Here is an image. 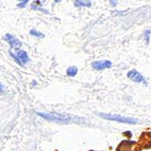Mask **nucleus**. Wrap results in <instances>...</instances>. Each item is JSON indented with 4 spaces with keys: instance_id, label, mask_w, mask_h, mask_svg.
Instances as JSON below:
<instances>
[{
    "instance_id": "nucleus-1",
    "label": "nucleus",
    "mask_w": 151,
    "mask_h": 151,
    "mask_svg": "<svg viewBox=\"0 0 151 151\" xmlns=\"http://www.w3.org/2000/svg\"><path fill=\"white\" fill-rule=\"evenodd\" d=\"M98 116L101 117L107 120H113L118 121L120 123H126V124H137L139 122L138 119L130 118V117H124L120 115H114V114H109V113H98Z\"/></svg>"
},
{
    "instance_id": "nucleus-2",
    "label": "nucleus",
    "mask_w": 151,
    "mask_h": 151,
    "mask_svg": "<svg viewBox=\"0 0 151 151\" xmlns=\"http://www.w3.org/2000/svg\"><path fill=\"white\" fill-rule=\"evenodd\" d=\"M40 117L44 118L45 119L54 121V122H60V123H67L72 120V117L68 114H58V113H48V112H38L37 113Z\"/></svg>"
},
{
    "instance_id": "nucleus-3",
    "label": "nucleus",
    "mask_w": 151,
    "mask_h": 151,
    "mask_svg": "<svg viewBox=\"0 0 151 151\" xmlns=\"http://www.w3.org/2000/svg\"><path fill=\"white\" fill-rule=\"evenodd\" d=\"M91 66L95 70L101 71V70L107 69V68H111L112 66V63L109 61H96L91 63Z\"/></svg>"
},
{
    "instance_id": "nucleus-4",
    "label": "nucleus",
    "mask_w": 151,
    "mask_h": 151,
    "mask_svg": "<svg viewBox=\"0 0 151 151\" xmlns=\"http://www.w3.org/2000/svg\"><path fill=\"white\" fill-rule=\"evenodd\" d=\"M128 78L132 80L133 81L135 82H138V83H139V82H142V83H146V80L145 78L139 73L137 72L136 70H131L127 74Z\"/></svg>"
},
{
    "instance_id": "nucleus-5",
    "label": "nucleus",
    "mask_w": 151,
    "mask_h": 151,
    "mask_svg": "<svg viewBox=\"0 0 151 151\" xmlns=\"http://www.w3.org/2000/svg\"><path fill=\"white\" fill-rule=\"evenodd\" d=\"M5 40L6 41V42L11 45L12 48H15V49H18L19 47L22 46V43L20 42V41L15 37V36H13L12 35L10 34H6L5 35Z\"/></svg>"
},
{
    "instance_id": "nucleus-6",
    "label": "nucleus",
    "mask_w": 151,
    "mask_h": 151,
    "mask_svg": "<svg viewBox=\"0 0 151 151\" xmlns=\"http://www.w3.org/2000/svg\"><path fill=\"white\" fill-rule=\"evenodd\" d=\"M16 55H17V57L19 59V61L23 63V65L25 64V63H28V62L30 61V59H29L28 55H27L26 52H24V51H23V50L17 51V53H16Z\"/></svg>"
},
{
    "instance_id": "nucleus-7",
    "label": "nucleus",
    "mask_w": 151,
    "mask_h": 151,
    "mask_svg": "<svg viewBox=\"0 0 151 151\" xmlns=\"http://www.w3.org/2000/svg\"><path fill=\"white\" fill-rule=\"evenodd\" d=\"M77 73H78V69H77V67H75V66L69 67L67 69V71H66V73H67V75L69 76V77L75 76L77 74Z\"/></svg>"
},
{
    "instance_id": "nucleus-8",
    "label": "nucleus",
    "mask_w": 151,
    "mask_h": 151,
    "mask_svg": "<svg viewBox=\"0 0 151 151\" xmlns=\"http://www.w3.org/2000/svg\"><path fill=\"white\" fill-rule=\"evenodd\" d=\"M75 6H91V1H82V0H76V1L73 2Z\"/></svg>"
},
{
    "instance_id": "nucleus-9",
    "label": "nucleus",
    "mask_w": 151,
    "mask_h": 151,
    "mask_svg": "<svg viewBox=\"0 0 151 151\" xmlns=\"http://www.w3.org/2000/svg\"><path fill=\"white\" fill-rule=\"evenodd\" d=\"M30 35L36 37V38H44L45 37V35L43 33H40L39 31L35 30V29H32L30 31Z\"/></svg>"
},
{
    "instance_id": "nucleus-10",
    "label": "nucleus",
    "mask_w": 151,
    "mask_h": 151,
    "mask_svg": "<svg viewBox=\"0 0 151 151\" xmlns=\"http://www.w3.org/2000/svg\"><path fill=\"white\" fill-rule=\"evenodd\" d=\"M32 9L33 10H39V11H41L42 13H45V14H49V12L48 11H46V10H45V9H43V8H41V7H39V6H37V5L35 4V3H34L33 5H32Z\"/></svg>"
},
{
    "instance_id": "nucleus-11",
    "label": "nucleus",
    "mask_w": 151,
    "mask_h": 151,
    "mask_svg": "<svg viewBox=\"0 0 151 151\" xmlns=\"http://www.w3.org/2000/svg\"><path fill=\"white\" fill-rule=\"evenodd\" d=\"M9 53H10L11 57H12V58H13L14 60H15V62H16V63H17V64H19L20 66H23V63H21V62L19 61V59H18V58L17 57V55H16L15 53H13L12 52H9Z\"/></svg>"
},
{
    "instance_id": "nucleus-12",
    "label": "nucleus",
    "mask_w": 151,
    "mask_h": 151,
    "mask_svg": "<svg viewBox=\"0 0 151 151\" xmlns=\"http://www.w3.org/2000/svg\"><path fill=\"white\" fill-rule=\"evenodd\" d=\"M151 35V31L150 30H147L145 33H144V38L146 40V42L148 44L149 43V35Z\"/></svg>"
},
{
    "instance_id": "nucleus-13",
    "label": "nucleus",
    "mask_w": 151,
    "mask_h": 151,
    "mask_svg": "<svg viewBox=\"0 0 151 151\" xmlns=\"http://www.w3.org/2000/svg\"><path fill=\"white\" fill-rule=\"evenodd\" d=\"M28 3V1L27 0H24V1H22V2H20L18 5H17V6H19V7H24L25 6H26V4Z\"/></svg>"
},
{
    "instance_id": "nucleus-14",
    "label": "nucleus",
    "mask_w": 151,
    "mask_h": 151,
    "mask_svg": "<svg viewBox=\"0 0 151 151\" xmlns=\"http://www.w3.org/2000/svg\"><path fill=\"white\" fill-rule=\"evenodd\" d=\"M111 6H115L117 5V2H115V1H111Z\"/></svg>"
},
{
    "instance_id": "nucleus-15",
    "label": "nucleus",
    "mask_w": 151,
    "mask_h": 151,
    "mask_svg": "<svg viewBox=\"0 0 151 151\" xmlns=\"http://www.w3.org/2000/svg\"><path fill=\"white\" fill-rule=\"evenodd\" d=\"M2 91H3V87L1 84H0V92H2Z\"/></svg>"
}]
</instances>
